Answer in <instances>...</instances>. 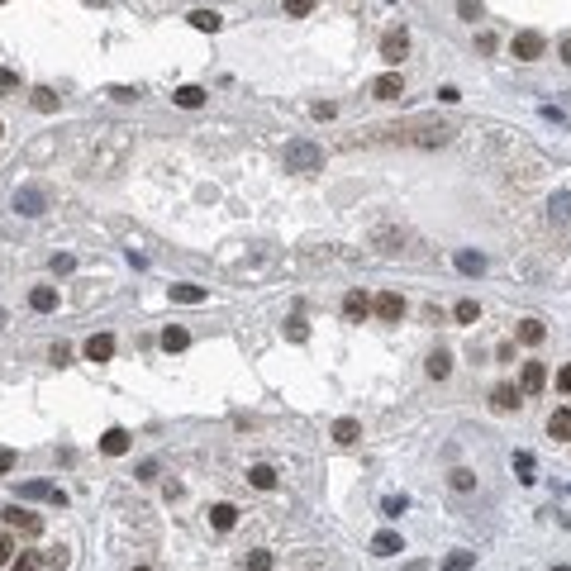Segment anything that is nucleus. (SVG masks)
<instances>
[{
  "mask_svg": "<svg viewBox=\"0 0 571 571\" xmlns=\"http://www.w3.org/2000/svg\"><path fill=\"white\" fill-rule=\"evenodd\" d=\"M333 114H338V105H329V100H319V105H315V119H333Z\"/></svg>",
  "mask_w": 571,
  "mask_h": 571,
  "instance_id": "47",
  "label": "nucleus"
},
{
  "mask_svg": "<svg viewBox=\"0 0 571 571\" xmlns=\"http://www.w3.org/2000/svg\"><path fill=\"white\" fill-rule=\"evenodd\" d=\"M38 567H43V557H38V553H19L15 562H10V571H38Z\"/></svg>",
  "mask_w": 571,
  "mask_h": 571,
  "instance_id": "36",
  "label": "nucleus"
},
{
  "mask_svg": "<svg viewBox=\"0 0 571 571\" xmlns=\"http://www.w3.org/2000/svg\"><path fill=\"white\" fill-rule=\"evenodd\" d=\"M548 438H553V443H567V438H571V410H567V405L548 414Z\"/></svg>",
  "mask_w": 571,
  "mask_h": 571,
  "instance_id": "13",
  "label": "nucleus"
},
{
  "mask_svg": "<svg viewBox=\"0 0 571 571\" xmlns=\"http://www.w3.org/2000/svg\"><path fill=\"white\" fill-rule=\"evenodd\" d=\"M357 438H362V424H357V419H338V424H333V443L352 447Z\"/></svg>",
  "mask_w": 571,
  "mask_h": 571,
  "instance_id": "18",
  "label": "nucleus"
},
{
  "mask_svg": "<svg viewBox=\"0 0 571 571\" xmlns=\"http://www.w3.org/2000/svg\"><path fill=\"white\" fill-rule=\"evenodd\" d=\"M543 48H548V38H543L538 29H523L509 38V53L519 58V62H533V58H543Z\"/></svg>",
  "mask_w": 571,
  "mask_h": 571,
  "instance_id": "2",
  "label": "nucleus"
},
{
  "mask_svg": "<svg viewBox=\"0 0 571 571\" xmlns=\"http://www.w3.org/2000/svg\"><path fill=\"white\" fill-rule=\"evenodd\" d=\"M0 329H5V315H0Z\"/></svg>",
  "mask_w": 571,
  "mask_h": 571,
  "instance_id": "51",
  "label": "nucleus"
},
{
  "mask_svg": "<svg viewBox=\"0 0 571 571\" xmlns=\"http://www.w3.org/2000/svg\"><path fill=\"white\" fill-rule=\"evenodd\" d=\"M0 5H5V0H0Z\"/></svg>",
  "mask_w": 571,
  "mask_h": 571,
  "instance_id": "54",
  "label": "nucleus"
},
{
  "mask_svg": "<svg viewBox=\"0 0 571 571\" xmlns=\"http://www.w3.org/2000/svg\"><path fill=\"white\" fill-rule=\"evenodd\" d=\"M29 310H38V315L58 310V290H53V286H33V290H29Z\"/></svg>",
  "mask_w": 571,
  "mask_h": 571,
  "instance_id": "17",
  "label": "nucleus"
},
{
  "mask_svg": "<svg viewBox=\"0 0 571 571\" xmlns=\"http://www.w3.org/2000/svg\"><path fill=\"white\" fill-rule=\"evenodd\" d=\"M186 343H190V333H186V329H176V324H172L167 333H162V348H167V352H181Z\"/></svg>",
  "mask_w": 571,
  "mask_h": 571,
  "instance_id": "27",
  "label": "nucleus"
},
{
  "mask_svg": "<svg viewBox=\"0 0 571 571\" xmlns=\"http://www.w3.org/2000/svg\"><path fill=\"white\" fill-rule=\"evenodd\" d=\"M33 110H43V114H53V110H58V95L48 91V86H38V91H33Z\"/></svg>",
  "mask_w": 571,
  "mask_h": 571,
  "instance_id": "33",
  "label": "nucleus"
},
{
  "mask_svg": "<svg viewBox=\"0 0 571 571\" xmlns=\"http://www.w3.org/2000/svg\"><path fill=\"white\" fill-rule=\"evenodd\" d=\"M562 62L571 67V33H567V38H562Z\"/></svg>",
  "mask_w": 571,
  "mask_h": 571,
  "instance_id": "49",
  "label": "nucleus"
},
{
  "mask_svg": "<svg viewBox=\"0 0 571 571\" xmlns=\"http://www.w3.org/2000/svg\"><path fill=\"white\" fill-rule=\"evenodd\" d=\"M447 138H452L447 124H424V129H414V134H405V143H419V148H443Z\"/></svg>",
  "mask_w": 571,
  "mask_h": 571,
  "instance_id": "6",
  "label": "nucleus"
},
{
  "mask_svg": "<svg viewBox=\"0 0 571 571\" xmlns=\"http://www.w3.org/2000/svg\"><path fill=\"white\" fill-rule=\"evenodd\" d=\"M43 205H48V200H43V190H38V186H19L15 190V210H19V214H29V219H33V214H43Z\"/></svg>",
  "mask_w": 571,
  "mask_h": 571,
  "instance_id": "8",
  "label": "nucleus"
},
{
  "mask_svg": "<svg viewBox=\"0 0 571 571\" xmlns=\"http://www.w3.org/2000/svg\"><path fill=\"white\" fill-rule=\"evenodd\" d=\"M172 300L176 305H200V300H205V286H186V281H181V286H172Z\"/></svg>",
  "mask_w": 571,
  "mask_h": 571,
  "instance_id": "23",
  "label": "nucleus"
},
{
  "mask_svg": "<svg viewBox=\"0 0 571 571\" xmlns=\"http://www.w3.org/2000/svg\"><path fill=\"white\" fill-rule=\"evenodd\" d=\"M81 352H86V362H110V357H114V338H110V333H91Z\"/></svg>",
  "mask_w": 571,
  "mask_h": 571,
  "instance_id": "10",
  "label": "nucleus"
},
{
  "mask_svg": "<svg viewBox=\"0 0 571 571\" xmlns=\"http://www.w3.org/2000/svg\"><path fill=\"white\" fill-rule=\"evenodd\" d=\"M438 100H447V105H457V100H462V91H457V86H443V91H438Z\"/></svg>",
  "mask_w": 571,
  "mask_h": 571,
  "instance_id": "48",
  "label": "nucleus"
},
{
  "mask_svg": "<svg viewBox=\"0 0 571 571\" xmlns=\"http://www.w3.org/2000/svg\"><path fill=\"white\" fill-rule=\"evenodd\" d=\"M452 262H457L462 276H481V271H486V257H481V253H457Z\"/></svg>",
  "mask_w": 571,
  "mask_h": 571,
  "instance_id": "22",
  "label": "nucleus"
},
{
  "mask_svg": "<svg viewBox=\"0 0 571 571\" xmlns=\"http://www.w3.org/2000/svg\"><path fill=\"white\" fill-rule=\"evenodd\" d=\"M172 100L181 105V110H200V105H205V91H200V86H181Z\"/></svg>",
  "mask_w": 571,
  "mask_h": 571,
  "instance_id": "21",
  "label": "nucleus"
},
{
  "mask_svg": "<svg viewBox=\"0 0 571 571\" xmlns=\"http://www.w3.org/2000/svg\"><path fill=\"white\" fill-rule=\"evenodd\" d=\"M452 315H457V324H476V319H481V305H476V300H457Z\"/></svg>",
  "mask_w": 571,
  "mask_h": 571,
  "instance_id": "32",
  "label": "nucleus"
},
{
  "mask_svg": "<svg viewBox=\"0 0 571 571\" xmlns=\"http://www.w3.org/2000/svg\"><path fill=\"white\" fill-rule=\"evenodd\" d=\"M286 172H324V148L310 138L286 143Z\"/></svg>",
  "mask_w": 571,
  "mask_h": 571,
  "instance_id": "1",
  "label": "nucleus"
},
{
  "mask_svg": "<svg viewBox=\"0 0 571 571\" xmlns=\"http://www.w3.org/2000/svg\"><path fill=\"white\" fill-rule=\"evenodd\" d=\"M447 481H452V491H476V472H467V467H457Z\"/></svg>",
  "mask_w": 571,
  "mask_h": 571,
  "instance_id": "35",
  "label": "nucleus"
},
{
  "mask_svg": "<svg viewBox=\"0 0 571 571\" xmlns=\"http://www.w3.org/2000/svg\"><path fill=\"white\" fill-rule=\"evenodd\" d=\"M514 472H519V481L528 486V481H533V452H514Z\"/></svg>",
  "mask_w": 571,
  "mask_h": 571,
  "instance_id": "34",
  "label": "nucleus"
},
{
  "mask_svg": "<svg viewBox=\"0 0 571 571\" xmlns=\"http://www.w3.org/2000/svg\"><path fill=\"white\" fill-rule=\"evenodd\" d=\"M371 310H376V319H386V324H400V319H405V295H400V290H381L376 300H371Z\"/></svg>",
  "mask_w": 571,
  "mask_h": 571,
  "instance_id": "4",
  "label": "nucleus"
},
{
  "mask_svg": "<svg viewBox=\"0 0 571 571\" xmlns=\"http://www.w3.org/2000/svg\"><path fill=\"white\" fill-rule=\"evenodd\" d=\"M366 315H371V300H366L362 290H348V295H343V319L357 324V319H366Z\"/></svg>",
  "mask_w": 571,
  "mask_h": 571,
  "instance_id": "14",
  "label": "nucleus"
},
{
  "mask_svg": "<svg viewBox=\"0 0 571 571\" xmlns=\"http://www.w3.org/2000/svg\"><path fill=\"white\" fill-rule=\"evenodd\" d=\"M190 24H195V29H205V33H214L224 19L214 15V10H190Z\"/></svg>",
  "mask_w": 571,
  "mask_h": 571,
  "instance_id": "26",
  "label": "nucleus"
},
{
  "mask_svg": "<svg viewBox=\"0 0 571 571\" xmlns=\"http://www.w3.org/2000/svg\"><path fill=\"white\" fill-rule=\"evenodd\" d=\"M553 571H567V567H553Z\"/></svg>",
  "mask_w": 571,
  "mask_h": 571,
  "instance_id": "52",
  "label": "nucleus"
},
{
  "mask_svg": "<svg viewBox=\"0 0 571 571\" xmlns=\"http://www.w3.org/2000/svg\"><path fill=\"white\" fill-rule=\"evenodd\" d=\"M48 267L58 271V276H67V271L77 267V257H72V253H53V262H48Z\"/></svg>",
  "mask_w": 571,
  "mask_h": 571,
  "instance_id": "38",
  "label": "nucleus"
},
{
  "mask_svg": "<svg viewBox=\"0 0 571 571\" xmlns=\"http://www.w3.org/2000/svg\"><path fill=\"white\" fill-rule=\"evenodd\" d=\"M15 472V452H10V447H0V476H10Z\"/></svg>",
  "mask_w": 571,
  "mask_h": 571,
  "instance_id": "44",
  "label": "nucleus"
},
{
  "mask_svg": "<svg viewBox=\"0 0 571 571\" xmlns=\"http://www.w3.org/2000/svg\"><path fill=\"white\" fill-rule=\"evenodd\" d=\"M134 571H153V567H134Z\"/></svg>",
  "mask_w": 571,
  "mask_h": 571,
  "instance_id": "50",
  "label": "nucleus"
},
{
  "mask_svg": "<svg viewBox=\"0 0 571 571\" xmlns=\"http://www.w3.org/2000/svg\"><path fill=\"white\" fill-rule=\"evenodd\" d=\"M110 100H138V86H110Z\"/></svg>",
  "mask_w": 571,
  "mask_h": 571,
  "instance_id": "42",
  "label": "nucleus"
},
{
  "mask_svg": "<svg viewBox=\"0 0 571 571\" xmlns=\"http://www.w3.org/2000/svg\"><path fill=\"white\" fill-rule=\"evenodd\" d=\"M129 443H134L129 428H105V433H100V452H105V457H124Z\"/></svg>",
  "mask_w": 571,
  "mask_h": 571,
  "instance_id": "11",
  "label": "nucleus"
},
{
  "mask_svg": "<svg viewBox=\"0 0 571 571\" xmlns=\"http://www.w3.org/2000/svg\"><path fill=\"white\" fill-rule=\"evenodd\" d=\"M10 553H15V543H10V533H0V567H10Z\"/></svg>",
  "mask_w": 571,
  "mask_h": 571,
  "instance_id": "43",
  "label": "nucleus"
},
{
  "mask_svg": "<svg viewBox=\"0 0 571 571\" xmlns=\"http://www.w3.org/2000/svg\"><path fill=\"white\" fill-rule=\"evenodd\" d=\"M38 557H43V567H53V571H62L67 562H72V553H67L62 543H58V548H48V553H38Z\"/></svg>",
  "mask_w": 571,
  "mask_h": 571,
  "instance_id": "28",
  "label": "nucleus"
},
{
  "mask_svg": "<svg viewBox=\"0 0 571 571\" xmlns=\"http://www.w3.org/2000/svg\"><path fill=\"white\" fill-rule=\"evenodd\" d=\"M519 338H523V343H543V338H548V329H543L538 319H523V324H519Z\"/></svg>",
  "mask_w": 571,
  "mask_h": 571,
  "instance_id": "29",
  "label": "nucleus"
},
{
  "mask_svg": "<svg viewBox=\"0 0 571 571\" xmlns=\"http://www.w3.org/2000/svg\"><path fill=\"white\" fill-rule=\"evenodd\" d=\"M15 86H19V77L10 72V67H0V91H15Z\"/></svg>",
  "mask_w": 571,
  "mask_h": 571,
  "instance_id": "45",
  "label": "nucleus"
},
{
  "mask_svg": "<svg viewBox=\"0 0 571 571\" xmlns=\"http://www.w3.org/2000/svg\"><path fill=\"white\" fill-rule=\"evenodd\" d=\"M248 481H253L257 491H271V486H276V472H271L267 462H257V467H248Z\"/></svg>",
  "mask_w": 571,
  "mask_h": 571,
  "instance_id": "25",
  "label": "nucleus"
},
{
  "mask_svg": "<svg viewBox=\"0 0 571 571\" xmlns=\"http://www.w3.org/2000/svg\"><path fill=\"white\" fill-rule=\"evenodd\" d=\"M0 138H5V129H0Z\"/></svg>",
  "mask_w": 571,
  "mask_h": 571,
  "instance_id": "53",
  "label": "nucleus"
},
{
  "mask_svg": "<svg viewBox=\"0 0 571 571\" xmlns=\"http://www.w3.org/2000/svg\"><path fill=\"white\" fill-rule=\"evenodd\" d=\"M5 528H15V533H24V538H38V533H43V519L29 514V509H19V505H10L5 509Z\"/></svg>",
  "mask_w": 571,
  "mask_h": 571,
  "instance_id": "3",
  "label": "nucleus"
},
{
  "mask_svg": "<svg viewBox=\"0 0 571 571\" xmlns=\"http://www.w3.org/2000/svg\"><path fill=\"white\" fill-rule=\"evenodd\" d=\"M371 95H376V100H400V95H405V81H400V72H381V77L371 81Z\"/></svg>",
  "mask_w": 571,
  "mask_h": 571,
  "instance_id": "9",
  "label": "nucleus"
},
{
  "mask_svg": "<svg viewBox=\"0 0 571 571\" xmlns=\"http://www.w3.org/2000/svg\"><path fill=\"white\" fill-rule=\"evenodd\" d=\"M405 505H410L405 495H386V500H381V514H386V519H400V514H405Z\"/></svg>",
  "mask_w": 571,
  "mask_h": 571,
  "instance_id": "30",
  "label": "nucleus"
},
{
  "mask_svg": "<svg viewBox=\"0 0 571 571\" xmlns=\"http://www.w3.org/2000/svg\"><path fill=\"white\" fill-rule=\"evenodd\" d=\"M472 562H476V553H447V557H443V567H447V571H467Z\"/></svg>",
  "mask_w": 571,
  "mask_h": 571,
  "instance_id": "37",
  "label": "nucleus"
},
{
  "mask_svg": "<svg viewBox=\"0 0 571 571\" xmlns=\"http://www.w3.org/2000/svg\"><path fill=\"white\" fill-rule=\"evenodd\" d=\"M548 219H571V190H557L553 200H548Z\"/></svg>",
  "mask_w": 571,
  "mask_h": 571,
  "instance_id": "20",
  "label": "nucleus"
},
{
  "mask_svg": "<svg viewBox=\"0 0 571 571\" xmlns=\"http://www.w3.org/2000/svg\"><path fill=\"white\" fill-rule=\"evenodd\" d=\"M457 15L476 24V19H481V0H457Z\"/></svg>",
  "mask_w": 571,
  "mask_h": 571,
  "instance_id": "39",
  "label": "nucleus"
},
{
  "mask_svg": "<svg viewBox=\"0 0 571 571\" xmlns=\"http://www.w3.org/2000/svg\"><path fill=\"white\" fill-rule=\"evenodd\" d=\"M286 338H290V343H305V338H310V324H305L300 315H295V319H286Z\"/></svg>",
  "mask_w": 571,
  "mask_h": 571,
  "instance_id": "31",
  "label": "nucleus"
},
{
  "mask_svg": "<svg viewBox=\"0 0 571 571\" xmlns=\"http://www.w3.org/2000/svg\"><path fill=\"white\" fill-rule=\"evenodd\" d=\"M315 10V0H286V15H295V19H305Z\"/></svg>",
  "mask_w": 571,
  "mask_h": 571,
  "instance_id": "40",
  "label": "nucleus"
},
{
  "mask_svg": "<svg viewBox=\"0 0 571 571\" xmlns=\"http://www.w3.org/2000/svg\"><path fill=\"white\" fill-rule=\"evenodd\" d=\"M371 553H376V557H396V553H405V543H400V533L381 528L376 538H371Z\"/></svg>",
  "mask_w": 571,
  "mask_h": 571,
  "instance_id": "16",
  "label": "nucleus"
},
{
  "mask_svg": "<svg viewBox=\"0 0 571 571\" xmlns=\"http://www.w3.org/2000/svg\"><path fill=\"white\" fill-rule=\"evenodd\" d=\"M557 391H562V396H571V366H562V371H557Z\"/></svg>",
  "mask_w": 571,
  "mask_h": 571,
  "instance_id": "46",
  "label": "nucleus"
},
{
  "mask_svg": "<svg viewBox=\"0 0 571 571\" xmlns=\"http://www.w3.org/2000/svg\"><path fill=\"white\" fill-rule=\"evenodd\" d=\"M210 523H214L219 533H229V528L238 523V509L234 505H210Z\"/></svg>",
  "mask_w": 571,
  "mask_h": 571,
  "instance_id": "19",
  "label": "nucleus"
},
{
  "mask_svg": "<svg viewBox=\"0 0 571 571\" xmlns=\"http://www.w3.org/2000/svg\"><path fill=\"white\" fill-rule=\"evenodd\" d=\"M19 500H53V505H67V495L58 486H48V481H24L19 486Z\"/></svg>",
  "mask_w": 571,
  "mask_h": 571,
  "instance_id": "7",
  "label": "nucleus"
},
{
  "mask_svg": "<svg viewBox=\"0 0 571 571\" xmlns=\"http://www.w3.org/2000/svg\"><path fill=\"white\" fill-rule=\"evenodd\" d=\"M248 571H271V553H248Z\"/></svg>",
  "mask_w": 571,
  "mask_h": 571,
  "instance_id": "41",
  "label": "nucleus"
},
{
  "mask_svg": "<svg viewBox=\"0 0 571 571\" xmlns=\"http://www.w3.org/2000/svg\"><path fill=\"white\" fill-rule=\"evenodd\" d=\"M491 405H495V410H519V391H514V386H495Z\"/></svg>",
  "mask_w": 571,
  "mask_h": 571,
  "instance_id": "24",
  "label": "nucleus"
},
{
  "mask_svg": "<svg viewBox=\"0 0 571 571\" xmlns=\"http://www.w3.org/2000/svg\"><path fill=\"white\" fill-rule=\"evenodd\" d=\"M424 371H428L433 381H447V376H452V352H443V348H438V352H428Z\"/></svg>",
  "mask_w": 571,
  "mask_h": 571,
  "instance_id": "15",
  "label": "nucleus"
},
{
  "mask_svg": "<svg viewBox=\"0 0 571 571\" xmlns=\"http://www.w3.org/2000/svg\"><path fill=\"white\" fill-rule=\"evenodd\" d=\"M543 386H548V366H543V362H523V381H519V391H523V396H538Z\"/></svg>",
  "mask_w": 571,
  "mask_h": 571,
  "instance_id": "12",
  "label": "nucleus"
},
{
  "mask_svg": "<svg viewBox=\"0 0 571 571\" xmlns=\"http://www.w3.org/2000/svg\"><path fill=\"white\" fill-rule=\"evenodd\" d=\"M405 53H410V33H405V29H391L386 38H381V62L400 67V62H405Z\"/></svg>",
  "mask_w": 571,
  "mask_h": 571,
  "instance_id": "5",
  "label": "nucleus"
}]
</instances>
